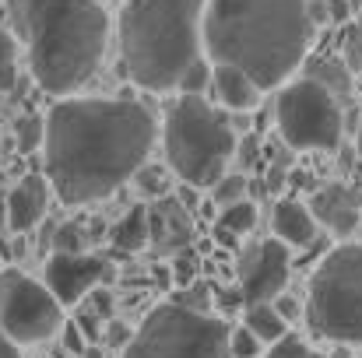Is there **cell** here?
I'll list each match as a JSON object with an SVG mask.
<instances>
[{
    "instance_id": "27",
    "label": "cell",
    "mask_w": 362,
    "mask_h": 358,
    "mask_svg": "<svg viewBox=\"0 0 362 358\" xmlns=\"http://www.w3.org/2000/svg\"><path fill=\"white\" fill-rule=\"evenodd\" d=\"M14 53H18V39H14V32L0 21V64H14Z\"/></svg>"
},
{
    "instance_id": "11",
    "label": "cell",
    "mask_w": 362,
    "mask_h": 358,
    "mask_svg": "<svg viewBox=\"0 0 362 358\" xmlns=\"http://www.w3.org/2000/svg\"><path fill=\"white\" fill-rule=\"evenodd\" d=\"M106 278V260L95 256V253H67V249H57L49 260H46V285L49 292L60 299V306H74L81 302L85 295L95 292V285Z\"/></svg>"
},
{
    "instance_id": "30",
    "label": "cell",
    "mask_w": 362,
    "mask_h": 358,
    "mask_svg": "<svg viewBox=\"0 0 362 358\" xmlns=\"http://www.w3.org/2000/svg\"><path fill=\"white\" fill-rule=\"evenodd\" d=\"M14 81H18V67H14V64H0V95L11 92Z\"/></svg>"
},
{
    "instance_id": "28",
    "label": "cell",
    "mask_w": 362,
    "mask_h": 358,
    "mask_svg": "<svg viewBox=\"0 0 362 358\" xmlns=\"http://www.w3.org/2000/svg\"><path fill=\"white\" fill-rule=\"evenodd\" d=\"M349 64L362 71V28H356V32L349 35Z\"/></svg>"
},
{
    "instance_id": "3",
    "label": "cell",
    "mask_w": 362,
    "mask_h": 358,
    "mask_svg": "<svg viewBox=\"0 0 362 358\" xmlns=\"http://www.w3.org/2000/svg\"><path fill=\"white\" fill-rule=\"evenodd\" d=\"M7 14L28 46L32 78L49 95H74L95 78L110 39L99 0H7Z\"/></svg>"
},
{
    "instance_id": "24",
    "label": "cell",
    "mask_w": 362,
    "mask_h": 358,
    "mask_svg": "<svg viewBox=\"0 0 362 358\" xmlns=\"http://www.w3.org/2000/svg\"><path fill=\"white\" fill-rule=\"evenodd\" d=\"M310 355H313V352H310L296 334H285V338H278V341L271 345V352L264 358H310Z\"/></svg>"
},
{
    "instance_id": "31",
    "label": "cell",
    "mask_w": 362,
    "mask_h": 358,
    "mask_svg": "<svg viewBox=\"0 0 362 358\" xmlns=\"http://www.w3.org/2000/svg\"><path fill=\"white\" fill-rule=\"evenodd\" d=\"M0 358H21V352H18V341L0 327Z\"/></svg>"
},
{
    "instance_id": "18",
    "label": "cell",
    "mask_w": 362,
    "mask_h": 358,
    "mask_svg": "<svg viewBox=\"0 0 362 358\" xmlns=\"http://www.w3.org/2000/svg\"><path fill=\"white\" fill-rule=\"evenodd\" d=\"M110 239H113V246L123 249V253H137V249L151 239V229H148V208H141V204L130 208L120 222L113 225Z\"/></svg>"
},
{
    "instance_id": "29",
    "label": "cell",
    "mask_w": 362,
    "mask_h": 358,
    "mask_svg": "<svg viewBox=\"0 0 362 358\" xmlns=\"http://www.w3.org/2000/svg\"><path fill=\"white\" fill-rule=\"evenodd\" d=\"M274 309H278L285 320H296V316H299V302L288 299V295H278V299H274Z\"/></svg>"
},
{
    "instance_id": "23",
    "label": "cell",
    "mask_w": 362,
    "mask_h": 358,
    "mask_svg": "<svg viewBox=\"0 0 362 358\" xmlns=\"http://www.w3.org/2000/svg\"><path fill=\"white\" fill-rule=\"evenodd\" d=\"M260 345H264V341H260V338H257L246 323H243L240 330H233V338H229L233 358H257V355H260Z\"/></svg>"
},
{
    "instance_id": "22",
    "label": "cell",
    "mask_w": 362,
    "mask_h": 358,
    "mask_svg": "<svg viewBox=\"0 0 362 358\" xmlns=\"http://www.w3.org/2000/svg\"><path fill=\"white\" fill-rule=\"evenodd\" d=\"M246 197V176H222L215 183V204L226 208V204H236Z\"/></svg>"
},
{
    "instance_id": "2",
    "label": "cell",
    "mask_w": 362,
    "mask_h": 358,
    "mask_svg": "<svg viewBox=\"0 0 362 358\" xmlns=\"http://www.w3.org/2000/svg\"><path fill=\"white\" fill-rule=\"evenodd\" d=\"M310 35V0H208L204 7V53L211 64L240 67L260 92L285 85Z\"/></svg>"
},
{
    "instance_id": "33",
    "label": "cell",
    "mask_w": 362,
    "mask_h": 358,
    "mask_svg": "<svg viewBox=\"0 0 362 358\" xmlns=\"http://www.w3.org/2000/svg\"><path fill=\"white\" fill-rule=\"evenodd\" d=\"M67 345H71V352H85V345H81V338H78L74 327H67Z\"/></svg>"
},
{
    "instance_id": "10",
    "label": "cell",
    "mask_w": 362,
    "mask_h": 358,
    "mask_svg": "<svg viewBox=\"0 0 362 358\" xmlns=\"http://www.w3.org/2000/svg\"><path fill=\"white\" fill-rule=\"evenodd\" d=\"M288 270H292V256H288V242L281 239H260L250 242L240 253V292L246 306L257 302H274L285 285H288Z\"/></svg>"
},
{
    "instance_id": "13",
    "label": "cell",
    "mask_w": 362,
    "mask_h": 358,
    "mask_svg": "<svg viewBox=\"0 0 362 358\" xmlns=\"http://www.w3.org/2000/svg\"><path fill=\"white\" fill-rule=\"evenodd\" d=\"M49 193H53V183H49L46 176H25V179L7 193V229L18 232V236L32 232V229L46 218Z\"/></svg>"
},
{
    "instance_id": "37",
    "label": "cell",
    "mask_w": 362,
    "mask_h": 358,
    "mask_svg": "<svg viewBox=\"0 0 362 358\" xmlns=\"http://www.w3.org/2000/svg\"><path fill=\"white\" fill-rule=\"evenodd\" d=\"M310 358H324V355H310Z\"/></svg>"
},
{
    "instance_id": "35",
    "label": "cell",
    "mask_w": 362,
    "mask_h": 358,
    "mask_svg": "<svg viewBox=\"0 0 362 358\" xmlns=\"http://www.w3.org/2000/svg\"><path fill=\"white\" fill-rule=\"evenodd\" d=\"M356 141H359V155H362V123H359V137Z\"/></svg>"
},
{
    "instance_id": "17",
    "label": "cell",
    "mask_w": 362,
    "mask_h": 358,
    "mask_svg": "<svg viewBox=\"0 0 362 358\" xmlns=\"http://www.w3.org/2000/svg\"><path fill=\"white\" fill-rule=\"evenodd\" d=\"M243 323L264 341V345H274L278 338L288 334V320L274 309V302H257V306H246L243 313Z\"/></svg>"
},
{
    "instance_id": "20",
    "label": "cell",
    "mask_w": 362,
    "mask_h": 358,
    "mask_svg": "<svg viewBox=\"0 0 362 358\" xmlns=\"http://www.w3.org/2000/svg\"><path fill=\"white\" fill-rule=\"evenodd\" d=\"M211 71H215V64H208L204 56H197V60L183 71L180 92H183V95H204V88L211 85Z\"/></svg>"
},
{
    "instance_id": "34",
    "label": "cell",
    "mask_w": 362,
    "mask_h": 358,
    "mask_svg": "<svg viewBox=\"0 0 362 358\" xmlns=\"http://www.w3.org/2000/svg\"><path fill=\"white\" fill-rule=\"evenodd\" d=\"M7 229V201H4V193H0V232Z\"/></svg>"
},
{
    "instance_id": "5",
    "label": "cell",
    "mask_w": 362,
    "mask_h": 358,
    "mask_svg": "<svg viewBox=\"0 0 362 358\" xmlns=\"http://www.w3.org/2000/svg\"><path fill=\"white\" fill-rule=\"evenodd\" d=\"M165 158L173 172L194 186H215L226 176V162L236 155V130L222 109L204 102V95H180L162 126Z\"/></svg>"
},
{
    "instance_id": "16",
    "label": "cell",
    "mask_w": 362,
    "mask_h": 358,
    "mask_svg": "<svg viewBox=\"0 0 362 358\" xmlns=\"http://www.w3.org/2000/svg\"><path fill=\"white\" fill-rule=\"evenodd\" d=\"M211 88H215V95H218V102L226 109H253L257 106V95H260V88L253 85V78L243 74L240 67H233V64H215Z\"/></svg>"
},
{
    "instance_id": "21",
    "label": "cell",
    "mask_w": 362,
    "mask_h": 358,
    "mask_svg": "<svg viewBox=\"0 0 362 358\" xmlns=\"http://www.w3.org/2000/svg\"><path fill=\"white\" fill-rule=\"evenodd\" d=\"M46 137V119H35V117H21L18 119V148L21 151H32L39 148Z\"/></svg>"
},
{
    "instance_id": "6",
    "label": "cell",
    "mask_w": 362,
    "mask_h": 358,
    "mask_svg": "<svg viewBox=\"0 0 362 358\" xmlns=\"http://www.w3.org/2000/svg\"><path fill=\"white\" fill-rule=\"evenodd\" d=\"M306 323L334 345H362V242L331 249L310 278Z\"/></svg>"
},
{
    "instance_id": "25",
    "label": "cell",
    "mask_w": 362,
    "mask_h": 358,
    "mask_svg": "<svg viewBox=\"0 0 362 358\" xmlns=\"http://www.w3.org/2000/svg\"><path fill=\"white\" fill-rule=\"evenodd\" d=\"M57 249H67V253L85 249V246H81V229H78L74 222H67V225L57 229Z\"/></svg>"
},
{
    "instance_id": "9",
    "label": "cell",
    "mask_w": 362,
    "mask_h": 358,
    "mask_svg": "<svg viewBox=\"0 0 362 358\" xmlns=\"http://www.w3.org/2000/svg\"><path fill=\"white\" fill-rule=\"evenodd\" d=\"M0 327L18 345L49 341L64 327V306L46 281L28 278L25 270H0Z\"/></svg>"
},
{
    "instance_id": "32",
    "label": "cell",
    "mask_w": 362,
    "mask_h": 358,
    "mask_svg": "<svg viewBox=\"0 0 362 358\" xmlns=\"http://www.w3.org/2000/svg\"><path fill=\"white\" fill-rule=\"evenodd\" d=\"M349 18V4L345 0H327V21H345Z\"/></svg>"
},
{
    "instance_id": "1",
    "label": "cell",
    "mask_w": 362,
    "mask_h": 358,
    "mask_svg": "<svg viewBox=\"0 0 362 358\" xmlns=\"http://www.w3.org/2000/svg\"><path fill=\"white\" fill-rule=\"evenodd\" d=\"M155 137V117L141 102L64 95L46 117V179L67 208L103 201L144 169Z\"/></svg>"
},
{
    "instance_id": "19",
    "label": "cell",
    "mask_w": 362,
    "mask_h": 358,
    "mask_svg": "<svg viewBox=\"0 0 362 358\" xmlns=\"http://www.w3.org/2000/svg\"><path fill=\"white\" fill-rule=\"evenodd\" d=\"M218 225L222 229H229L233 236H246L253 225H257V208L243 197V201H236V204H226L222 208V215H218Z\"/></svg>"
},
{
    "instance_id": "15",
    "label": "cell",
    "mask_w": 362,
    "mask_h": 358,
    "mask_svg": "<svg viewBox=\"0 0 362 358\" xmlns=\"http://www.w3.org/2000/svg\"><path fill=\"white\" fill-rule=\"evenodd\" d=\"M271 229L288 246H310L317 239V218L299 201H278L271 211Z\"/></svg>"
},
{
    "instance_id": "7",
    "label": "cell",
    "mask_w": 362,
    "mask_h": 358,
    "mask_svg": "<svg viewBox=\"0 0 362 358\" xmlns=\"http://www.w3.org/2000/svg\"><path fill=\"white\" fill-rule=\"evenodd\" d=\"M229 327L194 306H155L127 341L123 358H233Z\"/></svg>"
},
{
    "instance_id": "14",
    "label": "cell",
    "mask_w": 362,
    "mask_h": 358,
    "mask_svg": "<svg viewBox=\"0 0 362 358\" xmlns=\"http://www.w3.org/2000/svg\"><path fill=\"white\" fill-rule=\"evenodd\" d=\"M148 229H151L155 246H162V249H180L194 236L190 215H187L180 197H162L158 204H151L148 208Z\"/></svg>"
},
{
    "instance_id": "12",
    "label": "cell",
    "mask_w": 362,
    "mask_h": 358,
    "mask_svg": "<svg viewBox=\"0 0 362 358\" xmlns=\"http://www.w3.org/2000/svg\"><path fill=\"white\" fill-rule=\"evenodd\" d=\"M310 211L317 218V225H324L331 236L349 239L359 229L362 218V193L349 183H327L313 193L310 201Z\"/></svg>"
},
{
    "instance_id": "36",
    "label": "cell",
    "mask_w": 362,
    "mask_h": 358,
    "mask_svg": "<svg viewBox=\"0 0 362 358\" xmlns=\"http://www.w3.org/2000/svg\"><path fill=\"white\" fill-rule=\"evenodd\" d=\"M0 186H4V172H0Z\"/></svg>"
},
{
    "instance_id": "4",
    "label": "cell",
    "mask_w": 362,
    "mask_h": 358,
    "mask_svg": "<svg viewBox=\"0 0 362 358\" xmlns=\"http://www.w3.org/2000/svg\"><path fill=\"white\" fill-rule=\"evenodd\" d=\"M208 0H127L120 14V53L134 85L144 92L180 88L183 71L204 56Z\"/></svg>"
},
{
    "instance_id": "26",
    "label": "cell",
    "mask_w": 362,
    "mask_h": 358,
    "mask_svg": "<svg viewBox=\"0 0 362 358\" xmlns=\"http://www.w3.org/2000/svg\"><path fill=\"white\" fill-rule=\"evenodd\" d=\"M285 172H288V155H285V151H278V155H274V162H271V169H267V186H271V190H278V186H281V179H285Z\"/></svg>"
},
{
    "instance_id": "8",
    "label": "cell",
    "mask_w": 362,
    "mask_h": 358,
    "mask_svg": "<svg viewBox=\"0 0 362 358\" xmlns=\"http://www.w3.org/2000/svg\"><path fill=\"white\" fill-rule=\"evenodd\" d=\"M274 123L292 151H334L341 144V106L320 78L292 81L278 92Z\"/></svg>"
}]
</instances>
